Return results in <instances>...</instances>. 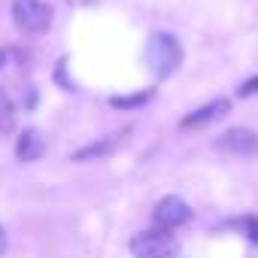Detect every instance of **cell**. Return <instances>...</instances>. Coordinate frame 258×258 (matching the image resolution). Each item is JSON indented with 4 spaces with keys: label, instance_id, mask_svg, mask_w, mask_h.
<instances>
[{
    "label": "cell",
    "instance_id": "1",
    "mask_svg": "<svg viewBox=\"0 0 258 258\" xmlns=\"http://www.w3.org/2000/svg\"><path fill=\"white\" fill-rule=\"evenodd\" d=\"M146 64H149V70L158 79L176 73L179 64H182V46H179V40L173 34H152L149 46H146Z\"/></svg>",
    "mask_w": 258,
    "mask_h": 258
},
{
    "label": "cell",
    "instance_id": "2",
    "mask_svg": "<svg viewBox=\"0 0 258 258\" xmlns=\"http://www.w3.org/2000/svg\"><path fill=\"white\" fill-rule=\"evenodd\" d=\"M134 258H179V240L170 231H140L131 237Z\"/></svg>",
    "mask_w": 258,
    "mask_h": 258
},
{
    "label": "cell",
    "instance_id": "3",
    "mask_svg": "<svg viewBox=\"0 0 258 258\" xmlns=\"http://www.w3.org/2000/svg\"><path fill=\"white\" fill-rule=\"evenodd\" d=\"M13 22L25 34H43L52 25V7L43 0H16L13 4Z\"/></svg>",
    "mask_w": 258,
    "mask_h": 258
},
{
    "label": "cell",
    "instance_id": "4",
    "mask_svg": "<svg viewBox=\"0 0 258 258\" xmlns=\"http://www.w3.org/2000/svg\"><path fill=\"white\" fill-rule=\"evenodd\" d=\"M216 149L237 155V158H252V155H258V134L249 131V127H231V131H225L216 140Z\"/></svg>",
    "mask_w": 258,
    "mask_h": 258
},
{
    "label": "cell",
    "instance_id": "5",
    "mask_svg": "<svg viewBox=\"0 0 258 258\" xmlns=\"http://www.w3.org/2000/svg\"><path fill=\"white\" fill-rule=\"evenodd\" d=\"M152 216H155V222L164 231H173V228H179V225H185L191 219V210H188V204L182 198H161L155 204V213Z\"/></svg>",
    "mask_w": 258,
    "mask_h": 258
},
{
    "label": "cell",
    "instance_id": "6",
    "mask_svg": "<svg viewBox=\"0 0 258 258\" xmlns=\"http://www.w3.org/2000/svg\"><path fill=\"white\" fill-rule=\"evenodd\" d=\"M228 109H231V100H228V97H219V100H210L207 106H201V109L188 112L179 124L185 127V131H191V127H207V124H213L216 118H222Z\"/></svg>",
    "mask_w": 258,
    "mask_h": 258
},
{
    "label": "cell",
    "instance_id": "7",
    "mask_svg": "<svg viewBox=\"0 0 258 258\" xmlns=\"http://www.w3.org/2000/svg\"><path fill=\"white\" fill-rule=\"evenodd\" d=\"M43 152H46V140H43V134L34 131V127H28V131L19 137V143H16V158L28 164V161L43 158Z\"/></svg>",
    "mask_w": 258,
    "mask_h": 258
},
{
    "label": "cell",
    "instance_id": "8",
    "mask_svg": "<svg viewBox=\"0 0 258 258\" xmlns=\"http://www.w3.org/2000/svg\"><path fill=\"white\" fill-rule=\"evenodd\" d=\"M124 140V134H112V137H106V140H100V143H91V146H85V149H79V152H73V161H91V158H103V155H109L118 143Z\"/></svg>",
    "mask_w": 258,
    "mask_h": 258
},
{
    "label": "cell",
    "instance_id": "9",
    "mask_svg": "<svg viewBox=\"0 0 258 258\" xmlns=\"http://www.w3.org/2000/svg\"><path fill=\"white\" fill-rule=\"evenodd\" d=\"M146 100H152V91H143V94H134V97H112L109 103H112L115 109H131V106H140V103H146Z\"/></svg>",
    "mask_w": 258,
    "mask_h": 258
},
{
    "label": "cell",
    "instance_id": "10",
    "mask_svg": "<svg viewBox=\"0 0 258 258\" xmlns=\"http://www.w3.org/2000/svg\"><path fill=\"white\" fill-rule=\"evenodd\" d=\"M13 127V106H10V97L0 91V131H10Z\"/></svg>",
    "mask_w": 258,
    "mask_h": 258
},
{
    "label": "cell",
    "instance_id": "11",
    "mask_svg": "<svg viewBox=\"0 0 258 258\" xmlns=\"http://www.w3.org/2000/svg\"><path fill=\"white\" fill-rule=\"evenodd\" d=\"M237 94L240 97H252V94H258V76H252V79H246L240 88H237Z\"/></svg>",
    "mask_w": 258,
    "mask_h": 258
},
{
    "label": "cell",
    "instance_id": "12",
    "mask_svg": "<svg viewBox=\"0 0 258 258\" xmlns=\"http://www.w3.org/2000/svg\"><path fill=\"white\" fill-rule=\"evenodd\" d=\"M243 228H246L249 240H252V243H258V219H246V222H243Z\"/></svg>",
    "mask_w": 258,
    "mask_h": 258
},
{
    "label": "cell",
    "instance_id": "13",
    "mask_svg": "<svg viewBox=\"0 0 258 258\" xmlns=\"http://www.w3.org/2000/svg\"><path fill=\"white\" fill-rule=\"evenodd\" d=\"M4 252H7V231L0 228V255H4Z\"/></svg>",
    "mask_w": 258,
    "mask_h": 258
},
{
    "label": "cell",
    "instance_id": "14",
    "mask_svg": "<svg viewBox=\"0 0 258 258\" xmlns=\"http://www.w3.org/2000/svg\"><path fill=\"white\" fill-rule=\"evenodd\" d=\"M4 64H7V52H4V49H0V67H4Z\"/></svg>",
    "mask_w": 258,
    "mask_h": 258
}]
</instances>
